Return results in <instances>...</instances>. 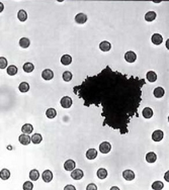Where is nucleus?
<instances>
[{"instance_id": "nucleus-1", "label": "nucleus", "mask_w": 169, "mask_h": 190, "mask_svg": "<svg viewBox=\"0 0 169 190\" xmlns=\"http://www.w3.org/2000/svg\"><path fill=\"white\" fill-rule=\"evenodd\" d=\"M164 138V133L160 130H156L153 134H152V140L154 142H160Z\"/></svg>"}, {"instance_id": "nucleus-2", "label": "nucleus", "mask_w": 169, "mask_h": 190, "mask_svg": "<svg viewBox=\"0 0 169 190\" xmlns=\"http://www.w3.org/2000/svg\"><path fill=\"white\" fill-rule=\"evenodd\" d=\"M60 103L63 108H70L72 105V99L69 96H64V97H62V99H61Z\"/></svg>"}, {"instance_id": "nucleus-3", "label": "nucleus", "mask_w": 169, "mask_h": 190, "mask_svg": "<svg viewBox=\"0 0 169 190\" xmlns=\"http://www.w3.org/2000/svg\"><path fill=\"white\" fill-rule=\"evenodd\" d=\"M18 140H19V143H20L21 145L27 146V145H29V143L31 142V137H29V136L27 135V134H22V135L19 136Z\"/></svg>"}, {"instance_id": "nucleus-4", "label": "nucleus", "mask_w": 169, "mask_h": 190, "mask_svg": "<svg viewBox=\"0 0 169 190\" xmlns=\"http://www.w3.org/2000/svg\"><path fill=\"white\" fill-rule=\"evenodd\" d=\"M110 150H111V146L107 142H103V143H101V144L99 145V151L102 153V154H107V153H109Z\"/></svg>"}, {"instance_id": "nucleus-5", "label": "nucleus", "mask_w": 169, "mask_h": 190, "mask_svg": "<svg viewBox=\"0 0 169 190\" xmlns=\"http://www.w3.org/2000/svg\"><path fill=\"white\" fill-rule=\"evenodd\" d=\"M125 60L127 61L128 63H134L137 60V55L132 51L127 52V53L125 54Z\"/></svg>"}, {"instance_id": "nucleus-6", "label": "nucleus", "mask_w": 169, "mask_h": 190, "mask_svg": "<svg viewBox=\"0 0 169 190\" xmlns=\"http://www.w3.org/2000/svg\"><path fill=\"white\" fill-rule=\"evenodd\" d=\"M43 180H44L46 183H49L53 180V173L51 172V170H45L43 172Z\"/></svg>"}, {"instance_id": "nucleus-7", "label": "nucleus", "mask_w": 169, "mask_h": 190, "mask_svg": "<svg viewBox=\"0 0 169 190\" xmlns=\"http://www.w3.org/2000/svg\"><path fill=\"white\" fill-rule=\"evenodd\" d=\"M83 171L81 169H75V170L72 171L71 173V177L74 180H80L83 178Z\"/></svg>"}, {"instance_id": "nucleus-8", "label": "nucleus", "mask_w": 169, "mask_h": 190, "mask_svg": "<svg viewBox=\"0 0 169 190\" xmlns=\"http://www.w3.org/2000/svg\"><path fill=\"white\" fill-rule=\"evenodd\" d=\"M122 177L127 181H132V180L135 179V173L132 170H125L122 172Z\"/></svg>"}, {"instance_id": "nucleus-9", "label": "nucleus", "mask_w": 169, "mask_h": 190, "mask_svg": "<svg viewBox=\"0 0 169 190\" xmlns=\"http://www.w3.org/2000/svg\"><path fill=\"white\" fill-rule=\"evenodd\" d=\"M42 77H43V79L47 80V81H49V80L53 79V77H54L53 71H52L51 69H46V70L43 71Z\"/></svg>"}, {"instance_id": "nucleus-10", "label": "nucleus", "mask_w": 169, "mask_h": 190, "mask_svg": "<svg viewBox=\"0 0 169 190\" xmlns=\"http://www.w3.org/2000/svg\"><path fill=\"white\" fill-rule=\"evenodd\" d=\"M76 163L73 160H67L64 163V169L66 171H73L75 169Z\"/></svg>"}, {"instance_id": "nucleus-11", "label": "nucleus", "mask_w": 169, "mask_h": 190, "mask_svg": "<svg viewBox=\"0 0 169 190\" xmlns=\"http://www.w3.org/2000/svg\"><path fill=\"white\" fill-rule=\"evenodd\" d=\"M151 41L154 45H160L162 44L163 42V38H162V35H159V33H154V35H152Z\"/></svg>"}, {"instance_id": "nucleus-12", "label": "nucleus", "mask_w": 169, "mask_h": 190, "mask_svg": "<svg viewBox=\"0 0 169 190\" xmlns=\"http://www.w3.org/2000/svg\"><path fill=\"white\" fill-rule=\"evenodd\" d=\"M87 20V16L86 14L84 13H78L77 15L75 16V21L77 22V23H79V25H83V23H85Z\"/></svg>"}, {"instance_id": "nucleus-13", "label": "nucleus", "mask_w": 169, "mask_h": 190, "mask_svg": "<svg viewBox=\"0 0 169 190\" xmlns=\"http://www.w3.org/2000/svg\"><path fill=\"white\" fill-rule=\"evenodd\" d=\"M97 157V151L95 149H89L86 152V158L88 160H94Z\"/></svg>"}, {"instance_id": "nucleus-14", "label": "nucleus", "mask_w": 169, "mask_h": 190, "mask_svg": "<svg viewBox=\"0 0 169 190\" xmlns=\"http://www.w3.org/2000/svg\"><path fill=\"white\" fill-rule=\"evenodd\" d=\"M99 49L102 52H108L111 49V45L107 41H103L99 44Z\"/></svg>"}, {"instance_id": "nucleus-15", "label": "nucleus", "mask_w": 169, "mask_h": 190, "mask_svg": "<svg viewBox=\"0 0 169 190\" xmlns=\"http://www.w3.org/2000/svg\"><path fill=\"white\" fill-rule=\"evenodd\" d=\"M154 96H155L156 98H161L164 96L165 94V90L164 88H162V87H157V88L154 89Z\"/></svg>"}, {"instance_id": "nucleus-16", "label": "nucleus", "mask_w": 169, "mask_h": 190, "mask_svg": "<svg viewBox=\"0 0 169 190\" xmlns=\"http://www.w3.org/2000/svg\"><path fill=\"white\" fill-rule=\"evenodd\" d=\"M156 16H157V14H156L155 11H148L147 13L145 14V19L148 22L153 21V20L156 19Z\"/></svg>"}, {"instance_id": "nucleus-17", "label": "nucleus", "mask_w": 169, "mask_h": 190, "mask_svg": "<svg viewBox=\"0 0 169 190\" xmlns=\"http://www.w3.org/2000/svg\"><path fill=\"white\" fill-rule=\"evenodd\" d=\"M142 114L145 118L148 120V118H151V117L153 116V110H152V108H150V107H145L142 111Z\"/></svg>"}, {"instance_id": "nucleus-18", "label": "nucleus", "mask_w": 169, "mask_h": 190, "mask_svg": "<svg viewBox=\"0 0 169 190\" xmlns=\"http://www.w3.org/2000/svg\"><path fill=\"white\" fill-rule=\"evenodd\" d=\"M156 160H157V155L154 152H149L146 155V161L148 163H154V162H156Z\"/></svg>"}, {"instance_id": "nucleus-19", "label": "nucleus", "mask_w": 169, "mask_h": 190, "mask_svg": "<svg viewBox=\"0 0 169 190\" xmlns=\"http://www.w3.org/2000/svg\"><path fill=\"white\" fill-rule=\"evenodd\" d=\"M146 78H147V80L149 82L153 83V82H155L156 80H157V74H156L154 71H149L147 73V75H146Z\"/></svg>"}, {"instance_id": "nucleus-20", "label": "nucleus", "mask_w": 169, "mask_h": 190, "mask_svg": "<svg viewBox=\"0 0 169 190\" xmlns=\"http://www.w3.org/2000/svg\"><path fill=\"white\" fill-rule=\"evenodd\" d=\"M61 63H62L64 66H68L72 63V57L69 55H64L61 58Z\"/></svg>"}, {"instance_id": "nucleus-21", "label": "nucleus", "mask_w": 169, "mask_h": 190, "mask_svg": "<svg viewBox=\"0 0 169 190\" xmlns=\"http://www.w3.org/2000/svg\"><path fill=\"white\" fill-rule=\"evenodd\" d=\"M17 18L20 20V21H25V20L27 19V11L23 10V9H20L19 11H18V13H17Z\"/></svg>"}, {"instance_id": "nucleus-22", "label": "nucleus", "mask_w": 169, "mask_h": 190, "mask_svg": "<svg viewBox=\"0 0 169 190\" xmlns=\"http://www.w3.org/2000/svg\"><path fill=\"white\" fill-rule=\"evenodd\" d=\"M97 177L99 179H105L107 177V170H105L104 168H99L97 170Z\"/></svg>"}, {"instance_id": "nucleus-23", "label": "nucleus", "mask_w": 169, "mask_h": 190, "mask_svg": "<svg viewBox=\"0 0 169 190\" xmlns=\"http://www.w3.org/2000/svg\"><path fill=\"white\" fill-rule=\"evenodd\" d=\"M43 141V137L42 135H40V134H35V135H33V137H31V142H33V144H41Z\"/></svg>"}, {"instance_id": "nucleus-24", "label": "nucleus", "mask_w": 169, "mask_h": 190, "mask_svg": "<svg viewBox=\"0 0 169 190\" xmlns=\"http://www.w3.org/2000/svg\"><path fill=\"white\" fill-rule=\"evenodd\" d=\"M21 130H22V133H23V134H27V135H29V134L33 133V126H31V124H25V126H22Z\"/></svg>"}, {"instance_id": "nucleus-25", "label": "nucleus", "mask_w": 169, "mask_h": 190, "mask_svg": "<svg viewBox=\"0 0 169 190\" xmlns=\"http://www.w3.org/2000/svg\"><path fill=\"white\" fill-rule=\"evenodd\" d=\"M29 45H31V42H29V40L27 38H21L19 41V46L21 47V48H23V49H27V48H29Z\"/></svg>"}, {"instance_id": "nucleus-26", "label": "nucleus", "mask_w": 169, "mask_h": 190, "mask_svg": "<svg viewBox=\"0 0 169 190\" xmlns=\"http://www.w3.org/2000/svg\"><path fill=\"white\" fill-rule=\"evenodd\" d=\"M39 177H40V173H39V171L36 170V169H33V170H31V172H29V178H31V180H33V181H37V180L39 179Z\"/></svg>"}, {"instance_id": "nucleus-27", "label": "nucleus", "mask_w": 169, "mask_h": 190, "mask_svg": "<svg viewBox=\"0 0 169 190\" xmlns=\"http://www.w3.org/2000/svg\"><path fill=\"white\" fill-rule=\"evenodd\" d=\"M18 89H19L20 92H27V91L29 90V83H27V82H21L19 84V86H18Z\"/></svg>"}, {"instance_id": "nucleus-28", "label": "nucleus", "mask_w": 169, "mask_h": 190, "mask_svg": "<svg viewBox=\"0 0 169 190\" xmlns=\"http://www.w3.org/2000/svg\"><path fill=\"white\" fill-rule=\"evenodd\" d=\"M10 177V172L7 169H2L1 172H0V178L2 180H7Z\"/></svg>"}, {"instance_id": "nucleus-29", "label": "nucleus", "mask_w": 169, "mask_h": 190, "mask_svg": "<svg viewBox=\"0 0 169 190\" xmlns=\"http://www.w3.org/2000/svg\"><path fill=\"white\" fill-rule=\"evenodd\" d=\"M17 73V67L14 66V65H10V66L7 68V74L10 76H14Z\"/></svg>"}, {"instance_id": "nucleus-30", "label": "nucleus", "mask_w": 169, "mask_h": 190, "mask_svg": "<svg viewBox=\"0 0 169 190\" xmlns=\"http://www.w3.org/2000/svg\"><path fill=\"white\" fill-rule=\"evenodd\" d=\"M33 69H35V66H33L31 63H25V65H23V71H25V73H31V72H33Z\"/></svg>"}, {"instance_id": "nucleus-31", "label": "nucleus", "mask_w": 169, "mask_h": 190, "mask_svg": "<svg viewBox=\"0 0 169 190\" xmlns=\"http://www.w3.org/2000/svg\"><path fill=\"white\" fill-rule=\"evenodd\" d=\"M46 115H47L48 118H54V117H56V115H57V111H56V109L54 108H49L47 111H46Z\"/></svg>"}, {"instance_id": "nucleus-32", "label": "nucleus", "mask_w": 169, "mask_h": 190, "mask_svg": "<svg viewBox=\"0 0 169 190\" xmlns=\"http://www.w3.org/2000/svg\"><path fill=\"white\" fill-rule=\"evenodd\" d=\"M164 188V184L162 183L161 181H156L152 184V189L154 190H161Z\"/></svg>"}, {"instance_id": "nucleus-33", "label": "nucleus", "mask_w": 169, "mask_h": 190, "mask_svg": "<svg viewBox=\"0 0 169 190\" xmlns=\"http://www.w3.org/2000/svg\"><path fill=\"white\" fill-rule=\"evenodd\" d=\"M71 79H72V73L71 72L66 71V72L63 73V80H64V81L69 82V81H71Z\"/></svg>"}, {"instance_id": "nucleus-34", "label": "nucleus", "mask_w": 169, "mask_h": 190, "mask_svg": "<svg viewBox=\"0 0 169 190\" xmlns=\"http://www.w3.org/2000/svg\"><path fill=\"white\" fill-rule=\"evenodd\" d=\"M23 190H33V184L31 181H27L23 184Z\"/></svg>"}, {"instance_id": "nucleus-35", "label": "nucleus", "mask_w": 169, "mask_h": 190, "mask_svg": "<svg viewBox=\"0 0 169 190\" xmlns=\"http://www.w3.org/2000/svg\"><path fill=\"white\" fill-rule=\"evenodd\" d=\"M7 67V60L4 57L0 58V69H5Z\"/></svg>"}, {"instance_id": "nucleus-36", "label": "nucleus", "mask_w": 169, "mask_h": 190, "mask_svg": "<svg viewBox=\"0 0 169 190\" xmlns=\"http://www.w3.org/2000/svg\"><path fill=\"white\" fill-rule=\"evenodd\" d=\"M86 189H87V190H97V187H96L95 184L91 183V184H89V185L87 186Z\"/></svg>"}, {"instance_id": "nucleus-37", "label": "nucleus", "mask_w": 169, "mask_h": 190, "mask_svg": "<svg viewBox=\"0 0 169 190\" xmlns=\"http://www.w3.org/2000/svg\"><path fill=\"white\" fill-rule=\"evenodd\" d=\"M76 188L73 185H67L64 187V190H75Z\"/></svg>"}, {"instance_id": "nucleus-38", "label": "nucleus", "mask_w": 169, "mask_h": 190, "mask_svg": "<svg viewBox=\"0 0 169 190\" xmlns=\"http://www.w3.org/2000/svg\"><path fill=\"white\" fill-rule=\"evenodd\" d=\"M164 179L166 182H169V171H167V172L164 174Z\"/></svg>"}, {"instance_id": "nucleus-39", "label": "nucleus", "mask_w": 169, "mask_h": 190, "mask_svg": "<svg viewBox=\"0 0 169 190\" xmlns=\"http://www.w3.org/2000/svg\"><path fill=\"white\" fill-rule=\"evenodd\" d=\"M165 46H166V48H167V49L169 50V39H168V40L166 41V44H165Z\"/></svg>"}, {"instance_id": "nucleus-40", "label": "nucleus", "mask_w": 169, "mask_h": 190, "mask_svg": "<svg viewBox=\"0 0 169 190\" xmlns=\"http://www.w3.org/2000/svg\"><path fill=\"white\" fill-rule=\"evenodd\" d=\"M3 9H4V5H3L2 3H0V11H2Z\"/></svg>"}, {"instance_id": "nucleus-41", "label": "nucleus", "mask_w": 169, "mask_h": 190, "mask_svg": "<svg viewBox=\"0 0 169 190\" xmlns=\"http://www.w3.org/2000/svg\"><path fill=\"white\" fill-rule=\"evenodd\" d=\"M118 190V187H111V190Z\"/></svg>"}, {"instance_id": "nucleus-42", "label": "nucleus", "mask_w": 169, "mask_h": 190, "mask_svg": "<svg viewBox=\"0 0 169 190\" xmlns=\"http://www.w3.org/2000/svg\"><path fill=\"white\" fill-rule=\"evenodd\" d=\"M168 122H169V115H168Z\"/></svg>"}]
</instances>
